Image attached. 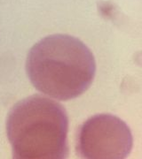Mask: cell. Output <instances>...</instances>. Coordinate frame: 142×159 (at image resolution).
<instances>
[{
    "label": "cell",
    "instance_id": "3",
    "mask_svg": "<svg viewBox=\"0 0 142 159\" xmlns=\"http://www.w3.org/2000/svg\"><path fill=\"white\" fill-rule=\"evenodd\" d=\"M76 153L86 159H123L131 153L133 138L124 120L112 114H97L79 127Z\"/></svg>",
    "mask_w": 142,
    "mask_h": 159
},
{
    "label": "cell",
    "instance_id": "1",
    "mask_svg": "<svg viewBox=\"0 0 142 159\" xmlns=\"http://www.w3.org/2000/svg\"><path fill=\"white\" fill-rule=\"evenodd\" d=\"M26 71L37 90L57 100L68 101L90 88L96 62L91 50L78 38L51 34L30 49Z\"/></svg>",
    "mask_w": 142,
    "mask_h": 159
},
{
    "label": "cell",
    "instance_id": "2",
    "mask_svg": "<svg viewBox=\"0 0 142 159\" xmlns=\"http://www.w3.org/2000/svg\"><path fill=\"white\" fill-rule=\"evenodd\" d=\"M68 132L65 108L40 95L18 102L6 119V134L13 158H67Z\"/></svg>",
    "mask_w": 142,
    "mask_h": 159
}]
</instances>
